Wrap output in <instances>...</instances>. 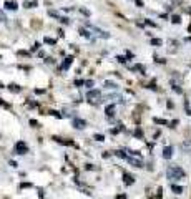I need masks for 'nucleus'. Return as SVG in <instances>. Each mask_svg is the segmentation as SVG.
Wrapping results in <instances>:
<instances>
[{
    "label": "nucleus",
    "mask_w": 191,
    "mask_h": 199,
    "mask_svg": "<svg viewBox=\"0 0 191 199\" xmlns=\"http://www.w3.org/2000/svg\"><path fill=\"white\" fill-rule=\"evenodd\" d=\"M166 176L170 179H183L184 176H186V173H184L179 166H170L166 169Z\"/></svg>",
    "instance_id": "f257e3e1"
},
{
    "label": "nucleus",
    "mask_w": 191,
    "mask_h": 199,
    "mask_svg": "<svg viewBox=\"0 0 191 199\" xmlns=\"http://www.w3.org/2000/svg\"><path fill=\"white\" fill-rule=\"evenodd\" d=\"M87 98H88V101L96 103V101L101 98V91H100V90H90V91H88V95H87Z\"/></svg>",
    "instance_id": "f03ea898"
},
{
    "label": "nucleus",
    "mask_w": 191,
    "mask_h": 199,
    "mask_svg": "<svg viewBox=\"0 0 191 199\" xmlns=\"http://www.w3.org/2000/svg\"><path fill=\"white\" fill-rule=\"evenodd\" d=\"M15 153H17V154H25V153H28L27 144H25L23 141H18V143L15 144Z\"/></svg>",
    "instance_id": "7ed1b4c3"
},
{
    "label": "nucleus",
    "mask_w": 191,
    "mask_h": 199,
    "mask_svg": "<svg viewBox=\"0 0 191 199\" xmlns=\"http://www.w3.org/2000/svg\"><path fill=\"white\" fill-rule=\"evenodd\" d=\"M126 161H128V163H130V164H133V166H135V168H143V163H141L140 159L133 158V156H128V158H126Z\"/></svg>",
    "instance_id": "20e7f679"
},
{
    "label": "nucleus",
    "mask_w": 191,
    "mask_h": 199,
    "mask_svg": "<svg viewBox=\"0 0 191 199\" xmlns=\"http://www.w3.org/2000/svg\"><path fill=\"white\" fill-rule=\"evenodd\" d=\"M73 124H75V128H78V129H83V128L87 126V121H83V119H80V118H75L73 119Z\"/></svg>",
    "instance_id": "39448f33"
},
{
    "label": "nucleus",
    "mask_w": 191,
    "mask_h": 199,
    "mask_svg": "<svg viewBox=\"0 0 191 199\" xmlns=\"http://www.w3.org/2000/svg\"><path fill=\"white\" fill-rule=\"evenodd\" d=\"M123 183L126 184V186H130V184L135 183V178H133L131 174H126V173H125V174H123Z\"/></svg>",
    "instance_id": "423d86ee"
},
{
    "label": "nucleus",
    "mask_w": 191,
    "mask_h": 199,
    "mask_svg": "<svg viewBox=\"0 0 191 199\" xmlns=\"http://www.w3.org/2000/svg\"><path fill=\"white\" fill-rule=\"evenodd\" d=\"M171 156H173V148H171V146H166V148L163 149V158H165V159H170Z\"/></svg>",
    "instance_id": "0eeeda50"
},
{
    "label": "nucleus",
    "mask_w": 191,
    "mask_h": 199,
    "mask_svg": "<svg viewBox=\"0 0 191 199\" xmlns=\"http://www.w3.org/2000/svg\"><path fill=\"white\" fill-rule=\"evenodd\" d=\"M5 8H7V10H13V12H15L17 8V2H10V0H7V2H5V5H4Z\"/></svg>",
    "instance_id": "6e6552de"
},
{
    "label": "nucleus",
    "mask_w": 191,
    "mask_h": 199,
    "mask_svg": "<svg viewBox=\"0 0 191 199\" xmlns=\"http://www.w3.org/2000/svg\"><path fill=\"white\" fill-rule=\"evenodd\" d=\"M181 149H183L184 153H191V141H183V143H181Z\"/></svg>",
    "instance_id": "1a4fd4ad"
},
{
    "label": "nucleus",
    "mask_w": 191,
    "mask_h": 199,
    "mask_svg": "<svg viewBox=\"0 0 191 199\" xmlns=\"http://www.w3.org/2000/svg\"><path fill=\"white\" fill-rule=\"evenodd\" d=\"M72 61H73V56H67L65 61H63V65H62V70H68L70 65H72Z\"/></svg>",
    "instance_id": "9d476101"
},
{
    "label": "nucleus",
    "mask_w": 191,
    "mask_h": 199,
    "mask_svg": "<svg viewBox=\"0 0 191 199\" xmlns=\"http://www.w3.org/2000/svg\"><path fill=\"white\" fill-rule=\"evenodd\" d=\"M55 139V141H58V143H62V144H68V146H75V143H73V141H68V139H62V138H53Z\"/></svg>",
    "instance_id": "9b49d317"
},
{
    "label": "nucleus",
    "mask_w": 191,
    "mask_h": 199,
    "mask_svg": "<svg viewBox=\"0 0 191 199\" xmlns=\"http://www.w3.org/2000/svg\"><path fill=\"white\" fill-rule=\"evenodd\" d=\"M113 111H115V105H108V106H106V110H105L106 116H110V118L113 116Z\"/></svg>",
    "instance_id": "f8f14e48"
},
{
    "label": "nucleus",
    "mask_w": 191,
    "mask_h": 199,
    "mask_svg": "<svg viewBox=\"0 0 191 199\" xmlns=\"http://www.w3.org/2000/svg\"><path fill=\"white\" fill-rule=\"evenodd\" d=\"M171 191L175 192V194H181V192H183V187L178 186V184H171Z\"/></svg>",
    "instance_id": "ddd939ff"
},
{
    "label": "nucleus",
    "mask_w": 191,
    "mask_h": 199,
    "mask_svg": "<svg viewBox=\"0 0 191 199\" xmlns=\"http://www.w3.org/2000/svg\"><path fill=\"white\" fill-rule=\"evenodd\" d=\"M8 90H10V91H12V93H20V90H22V88H20L18 85L12 83V85H8Z\"/></svg>",
    "instance_id": "4468645a"
},
{
    "label": "nucleus",
    "mask_w": 191,
    "mask_h": 199,
    "mask_svg": "<svg viewBox=\"0 0 191 199\" xmlns=\"http://www.w3.org/2000/svg\"><path fill=\"white\" fill-rule=\"evenodd\" d=\"M37 0H30V2H27V0H25L23 2V7H27V8H33V7H37Z\"/></svg>",
    "instance_id": "2eb2a0df"
},
{
    "label": "nucleus",
    "mask_w": 191,
    "mask_h": 199,
    "mask_svg": "<svg viewBox=\"0 0 191 199\" xmlns=\"http://www.w3.org/2000/svg\"><path fill=\"white\" fill-rule=\"evenodd\" d=\"M131 70H133V72H141V73L145 75V67H143V65H135Z\"/></svg>",
    "instance_id": "dca6fc26"
},
{
    "label": "nucleus",
    "mask_w": 191,
    "mask_h": 199,
    "mask_svg": "<svg viewBox=\"0 0 191 199\" xmlns=\"http://www.w3.org/2000/svg\"><path fill=\"white\" fill-rule=\"evenodd\" d=\"M171 22L175 25H179V23H181V17H179V15H173L171 17Z\"/></svg>",
    "instance_id": "f3484780"
},
{
    "label": "nucleus",
    "mask_w": 191,
    "mask_h": 199,
    "mask_svg": "<svg viewBox=\"0 0 191 199\" xmlns=\"http://www.w3.org/2000/svg\"><path fill=\"white\" fill-rule=\"evenodd\" d=\"M115 154L118 156V158H123V159H126V158H128V154H126V153H125V151H121V149H118V151H115Z\"/></svg>",
    "instance_id": "a211bd4d"
},
{
    "label": "nucleus",
    "mask_w": 191,
    "mask_h": 199,
    "mask_svg": "<svg viewBox=\"0 0 191 199\" xmlns=\"http://www.w3.org/2000/svg\"><path fill=\"white\" fill-rule=\"evenodd\" d=\"M48 15H50V17H55V18H62V15H60V13L58 12H55V10H48Z\"/></svg>",
    "instance_id": "6ab92c4d"
},
{
    "label": "nucleus",
    "mask_w": 191,
    "mask_h": 199,
    "mask_svg": "<svg viewBox=\"0 0 191 199\" xmlns=\"http://www.w3.org/2000/svg\"><path fill=\"white\" fill-rule=\"evenodd\" d=\"M161 43H163V42L159 38H151V45H155V47H161Z\"/></svg>",
    "instance_id": "aec40b11"
},
{
    "label": "nucleus",
    "mask_w": 191,
    "mask_h": 199,
    "mask_svg": "<svg viewBox=\"0 0 191 199\" xmlns=\"http://www.w3.org/2000/svg\"><path fill=\"white\" fill-rule=\"evenodd\" d=\"M45 43H48V45H55V43H57V40H55V38H50V37H45Z\"/></svg>",
    "instance_id": "412c9836"
},
{
    "label": "nucleus",
    "mask_w": 191,
    "mask_h": 199,
    "mask_svg": "<svg viewBox=\"0 0 191 199\" xmlns=\"http://www.w3.org/2000/svg\"><path fill=\"white\" fill-rule=\"evenodd\" d=\"M171 86H173V90H175L176 93H183V90H181V88H179L176 83H173V81H171Z\"/></svg>",
    "instance_id": "4be33fe9"
},
{
    "label": "nucleus",
    "mask_w": 191,
    "mask_h": 199,
    "mask_svg": "<svg viewBox=\"0 0 191 199\" xmlns=\"http://www.w3.org/2000/svg\"><path fill=\"white\" fill-rule=\"evenodd\" d=\"M155 123L156 124H168L166 119H161V118H155Z\"/></svg>",
    "instance_id": "5701e85b"
},
{
    "label": "nucleus",
    "mask_w": 191,
    "mask_h": 199,
    "mask_svg": "<svg viewBox=\"0 0 191 199\" xmlns=\"http://www.w3.org/2000/svg\"><path fill=\"white\" fill-rule=\"evenodd\" d=\"M93 139H96V141H103L105 136L103 135H93Z\"/></svg>",
    "instance_id": "b1692460"
},
{
    "label": "nucleus",
    "mask_w": 191,
    "mask_h": 199,
    "mask_svg": "<svg viewBox=\"0 0 191 199\" xmlns=\"http://www.w3.org/2000/svg\"><path fill=\"white\" fill-rule=\"evenodd\" d=\"M80 33H81L83 37H87V38H92V33H88L87 30H80Z\"/></svg>",
    "instance_id": "393cba45"
},
{
    "label": "nucleus",
    "mask_w": 191,
    "mask_h": 199,
    "mask_svg": "<svg viewBox=\"0 0 191 199\" xmlns=\"http://www.w3.org/2000/svg\"><path fill=\"white\" fill-rule=\"evenodd\" d=\"M50 115H53L55 118H62V115H60L58 111H55V110H50Z\"/></svg>",
    "instance_id": "a878e982"
},
{
    "label": "nucleus",
    "mask_w": 191,
    "mask_h": 199,
    "mask_svg": "<svg viewBox=\"0 0 191 199\" xmlns=\"http://www.w3.org/2000/svg\"><path fill=\"white\" fill-rule=\"evenodd\" d=\"M145 23H146V25H150V27H156V23H155V22H153V20H145Z\"/></svg>",
    "instance_id": "bb28decb"
},
{
    "label": "nucleus",
    "mask_w": 191,
    "mask_h": 199,
    "mask_svg": "<svg viewBox=\"0 0 191 199\" xmlns=\"http://www.w3.org/2000/svg\"><path fill=\"white\" fill-rule=\"evenodd\" d=\"M184 108H186V113H188V115H191V108H189V103H188V101H184Z\"/></svg>",
    "instance_id": "cd10ccee"
},
{
    "label": "nucleus",
    "mask_w": 191,
    "mask_h": 199,
    "mask_svg": "<svg viewBox=\"0 0 191 199\" xmlns=\"http://www.w3.org/2000/svg\"><path fill=\"white\" fill-rule=\"evenodd\" d=\"M116 60H118V61H120V63H126V58H125V56H116Z\"/></svg>",
    "instance_id": "c85d7f7f"
},
{
    "label": "nucleus",
    "mask_w": 191,
    "mask_h": 199,
    "mask_svg": "<svg viewBox=\"0 0 191 199\" xmlns=\"http://www.w3.org/2000/svg\"><path fill=\"white\" fill-rule=\"evenodd\" d=\"M30 124H32L33 128H38L40 124H38V121H35V119H30Z\"/></svg>",
    "instance_id": "c756f323"
},
{
    "label": "nucleus",
    "mask_w": 191,
    "mask_h": 199,
    "mask_svg": "<svg viewBox=\"0 0 191 199\" xmlns=\"http://www.w3.org/2000/svg\"><path fill=\"white\" fill-rule=\"evenodd\" d=\"M0 22H7V17H5L4 12H0Z\"/></svg>",
    "instance_id": "7c9ffc66"
},
{
    "label": "nucleus",
    "mask_w": 191,
    "mask_h": 199,
    "mask_svg": "<svg viewBox=\"0 0 191 199\" xmlns=\"http://www.w3.org/2000/svg\"><path fill=\"white\" fill-rule=\"evenodd\" d=\"M80 12L83 13V15H87V17H90V12H88L87 8H80Z\"/></svg>",
    "instance_id": "2f4dec72"
},
{
    "label": "nucleus",
    "mask_w": 191,
    "mask_h": 199,
    "mask_svg": "<svg viewBox=\"0 0 191 199\" xmlns=\"http://www.w3.org/2000/svg\"><path fill=\"white\" fill-rule=\"evenodd\" d=\"M75 85L76 86H81V85H85V81L83 80H75Z\"/></svg>",
    "instance_id": "473e14b6"
},
{
    "label": "nucleus",
    "mask_w": 191,
    "mask_h": 199,
    "mask_svg": "<svg viewBox=\"0 0 191 199\" xmlns=\"http://www.w3.org/2000/svg\"><path fill=\"white\" fill-rule=\"evenodd\" d=\"M135 136H138V138H141V136H143V133H141V129H140V128L135 131Z\"/></svg>",
    "instance_id": "72a5a7b5"
},
{
    "label": "nucleus",
    "mask_w": 191,
    "mask_h": 199,
    "mask_svg": "<svg viewBox=\"0 0 191 199\" xmlns=\"http://www.w3.org/2000/svg\"><path fill=\"white\" fill-rule=\"evenodd\" d=\"M60 22H62V23H70V20H68L67 17H62V18H60Z\"/></svg>",
    "instance_id": "f704fd0d"
},
{
    "label": "nucleus",
    "mask_w": 191,
    "mask_h": 199,
    "mask_svg": "<svg viewBox=\"0 0 191 199\" xmlns=\"http://www.w3.org/2000/svg\"><path fill=\"white\" fill-rule=\"evenodd\" d=\"M105 85H106V88H115V83H112V81H106Z\"/></svg>",
    "instance_id": "c9c22d12"
},
{
    "label": "nucleus",
    "mask_w": 191,
    "mask_h": 199,
    "mask_svg": "<svg viewBox=\"0 0 191 199\" xmlns=\"http://www.w3.org/2000/svg\"><path fill=\"white\" fill-rule=\"evenodd\" d=\"M0 105H2V106H5V108H10V105H7V103H5V101H4L2 98H0Z\"/></svg>",
    "instance_id": "e433bc0d"
},
{
    "label": "nucleus",
    "mask_w": 191,
    "mask_h": 199,
    "mask_svg": "<svg viewBox=\"0 0 191 199\" xmlns=\"http://www.w3.org/2000/svg\"><path fill=\"white\" fill-rule=\"evenodd\" d=\"M85 85L90 88V86H93V81H92V80H88V81H85Z\"/></svg>",
    "instance_id": "4c0bfd02"
},
{
    "label": "nucleus",
    "mask_w": 191,
    "mask_h": 199,
    "mask_svg": "<svg viewBox=\"0 0 191 199\" xmlns=\"http://www.w3.org/2000/svg\"><path fill=\"white\" fill-rule=\"evenodd\" d=\"M135 4L138 5V7H143V2H141V0H135Z\"/></svg>",
    "instance_id": "58836bf2"
},
{
    "label": "nucleus",
    "mask_w": 191,
    "mask_h": 199,
    "mask_svg": "<svg viewBox=\"0 0 191 199\" xmlns=\"http://www.w3.org/2000/svg\"><path fill=\"white\" fill-rule=\"evenodd\" d=\"M116 199H126V196H125V194H118V196H116Z\"/></svg>",
    "instance_id": "ea45409f"
},
{
    "label": "nucleus",
    "mask_w": 191,
    "mask_h": 199,
    "mask_svg": "<svg viewBox=\"0 0 191 199\" xmlns=\"http://www.w3.org/2000/svg\"><path fill=\"white\" fill-rule=\"evenodd\" d=\"M85 168H87V169H95V166H93V164H87Z\"/></svg>",
    "instance_id": "a19ab883"
},
{
    "label": "nucleus",
    "mask_w": 191,
    "mask_h": 199,
    "mask_svg": "<svg viewBox=\"0 0 191 199\" xmlns=\"http://www.w3.org/2000/svg\"><path fill=\"white\" fill-rule=\"evenodd\" d=\"M37 95H42V93H45V90H35Z\"/></svg>",
    "instance_id": "79ce46f5"
}]
</instances>
